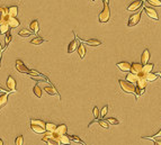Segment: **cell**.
Segmentation results:
<instances>
[{
	"instance_id": "obj_27",
	"label": "cell",
	"mask_w": 161,
	"mask_h": 145,
	"mask_svg": "<svg viewBox=\"0 0 161 145\" xmlns=\"http://www.w3.org/2000/svg\"><path fill=\"white\" fill-rule=\"evenodd\" d=\"M45 129H46V132H49V133L55 132L56 131V125L53 124V123H47V124H45Z\"/></svg>"
},
{
	"instance_id": "obj_30",
	"label": "cell",
	"mask_w": 161,
	"mask_h": 145,
	"mask_svg": "<svg viewBox=\"0 0 161 145\" xmlns=\"http://www.w3.org/2000/svg\"><path fill=\"white\" fill-rule=\"evenodd\" d=\"M42 43H44V39L42 37H39V36H36L35 38H33L31 41V44L33 45H41Z\"/></svg>"
},
{
	"instance_id": "obj_13",
	"label": "cell",
	"mask_w": 161,
	"mask_h": 145,
	"mask_svg": "<svg viewBox=\"0 0 161 145\" xmlns=\"http://www.w3.org/2000/svg\"><path fill=\"white\" fill-rule=\"evenodd\" d=\"M7 23H8V26H9V28H17L18 26L21 25V21L18 20L17 18L9 17V16H8Z\"/></svg>"
},
{
	"instance_id": "obj_34",
	"label": "cell",
	"mask_w": 161,
	"mask_h": 145,
	"mask_svg": "<svg viewBox=\"0 0 161 145\" xmlns=\"http://www.w3.org/2000/svg\"><path fill=\"white\" fill-rule=\"evenodd\" d=\"M148 4H150L151 6L154 7H161V0H147Z\"/></svg>"
},
{
	"instance_id": "obj_22",
	"label": "cell",
	"mask_w": 161,
	"mask_h": 145,
	"mask_svg": "<svg viewBox=\"0 0 161 145\" xmlns=\"http://www.w3.org/2000/svg\"><path fill=\"white\" fill-rule=\"evenodd\" d=\"M59 143L60 144H64V145H70L71 141L69 138V135L66 134V135H61L59 138Z\"/></svg>"
},
{
	"instance_id": "obj_32",
	"label": "cell",
	"mask_w": 161,
	"mask_h": 145,
	"mask_svg": "<svg viewBox=\"0 0 161 145\" xmlns=\"http://www.w3.org/2000/svg\"><path fill=\"white\" fill-rule=\"evenodd\" d=\"M144 76H145L147 81H154V80H157L158 74H155V73H148Z\"/></svg>"
},
{
	"instance_id": "obj_33",
	"label": "cell",
	"mask_w": 161,
	"mask_h": 145,
	"mask_svg": "<svg viewBox=\"0 0 161 145\" xmlns=\"http://www.w3.org/2000/svg\"><path fill=\"white\" fill-rule=\"evenodd\" d=\"M69 138H70V141H73V142H76V143H79V144L86 145L84 143V141H81L80 138L78 137V136H76V135H70V136H69Z\"/></svg>"
},
{
	"instance_id": "obj_23",
	"label": "cell",
	"mask_w": 161,
	"mask_h": 145,
	"mask_svg": "<svg viewBox=\"0 0 161 145\" xmlns=\"http://www.w3.org/2000/svg\"><path fill=\"white\" fill-rule=\"evenodd\" d=\"M153 64L152 63H148V64H145V65L142 66V74H148V73H151V71L153 70Z\"/></svg>"
},
{
	"instance_id": "obj_49",
	"label": "cell",
	"mask_w": 161,
	"mask_h": 145,
	"mask_svg": "<svg viewBox=\"0 0 161 145\" xmlns=\"http://www.w3.org/2000/svg\"><path fill=\"white\" fill-rule=\"evenodd\" d=\"M160 136H161V135H160ZM158 137H159V136H158Z\"/></svg>"
},
{
	"instance_id": "obj_25",
	"label": "cell",
	"mask_w": 161,
	"mask_h": 145,
	"mask_svg": "<svg viewBox=\"0 0 161 145\" xmlns=\"http://www.w3.org/2000/svg\"><path fill=\"white\" fill-rule=\"evenodd\" d=\"M137 76H135V74H133V73H129V74L126 76L125 81H127V82L134 84V83L137 82Z\"/></svg>"
},
{
	"instance_id": "obj_38",
	"label": "cell",
	"mask_w": 161,
	"mask_h": 145,
	"mask_svg": "<svg viewBox=\"0 0 161 145\" xmlns=\"http://www.w3.org/2000/svg\"><path fill=\"white\" fill-rule=\"evenodd\" d=\"M106 121H107L108 124H110V125H117V124H119L118 119H116V118H114V117H109Z\"/></svg>"
},
{
	"instance_id": "obj_6",
	"label": "cell",
	"mask_w": 161,
	"mask_h": 145,
	"mask_svg": "<svg viewBox=\"0 0 161 145\" xmlns=\"http://www.w3.org/2000/svg\"><path fill=\"white\" fill-rule=\"evenodd\" d=\"M145 0H137V1H133L131 5H129L127 7V11H135V10H140V8L142 7V5Z\"/></svg>"
},
{
	"instance_id": "obj_31",
	"label": "cell",
	"mask_w": 161,
	"mask_h": 145,
	"mask_svg": "<svg viewBox=\"0 0 161 145\" xmlns=\"http://www.w3.org/2000/svg\"><path fill=\"white\" fill-rule=\"evenodd\" d=\"M107 113H108V106L106 105V106H104V107L99 110V118H104L107 115Z\"/></svg>"
},
{
	"instance_id": "obj_41",
	"label": "cell",
	"mask_w": 161,
	"mask_h": 145,
	"mask_svg": "<svg viewBox=\"0 0 161 145\" xmlns=\"http://www.w3.org/2000/svg\"><path fill=\"white\" fill-rule=\"evenodd\" d=\"M149 139H152L154 145H161V138H149Z\"/></svg>"
},
{
	"instance_id": "obj_12",
	"label": "cell",
	"mask_w": 161,
	"mask_h": 145,
	"mask_svg": "<svg viewBox=\"0 0 161 145\" xmlns=\"http://www.w3.org/2000/svg\"><path fill=\"white\" fill-rule=\"evenodd\" d=\"M10 92L11 91H8V92H2L0 95V110L6 106V104H7L8 101V96H9Z\"/></svg>"
},
{
	"instance_id": "obj_35",
	"label": "cell",
	"mask_w": 161,
	"mask_h": 145,
	"mask_svg": "<svg viewBox=\"0 0 161 145\" xmlns=\"http://www.w3.org/2000/svg\"><path fill=\"white\" fill-rule=\"evenodd\" d=\"M96 121H98V124L100 125L103 128H105V129H108V128H109L108 123H107L106 121H103V119H96Z\"/></svg>"
},
{
	"instance_id": "obj_40",
	"label": "cell",
	"mask_w": 161,
	"mask_h": 145,
	"mask_svg": "<svg viewBox=\"0 0 161 145\" xmlns=\"http://www.w3.org/2000/svg\"><path fill=\"white\" fill-rule=\"evenodd\" d=\"M92 113H94L95 119H98V118H99V108L98 107H94V109H92Z\"/></svg>"
},
{
	"instance_id": "obj_36",
	"label": "cell",
	"mask_w": 161,
	"mask_h": 145,
	"mask_svg": "<svg viewBox=\"0 0 161 145\" xmlns=\"http://www.w3.org/2000/svg\"><path fill=\"white\" fill-rule=\"evenodd\" d=\"M24 144V137L21 136V135H19V136H17V138L15 139V145H23Z\"/></svg>"
},
{
	"instance_id": "obj_16",
	"label": "cell",
	"mask_w": 161,
	"mask_h": 145,
	"mask_svg": "<svg viewBox=\"0 0 161 145\" xmlns=\"http://www.w3.org/2000/svg\"><path fill=\"white\" fill-rule=\"evenodd\" d=\"M29 31L32 32V33H34V34H37L39 31V20H33L29 24Z\"/></svg>"
},
{
	"instance_id": "obj_1",
	"label": "cell",
	"mask_w": 161,
	"mask_h": 145,
	"mask_svg": "<svg viewBox=\"0 0 161 145\" xmlns=\"http://www.w3.org/2000/svg\"><path fill=\"white\" fill-rule=\"evenodd\" d=\"M145 89H147V79L144 74H139L137 76V87H135V98L137 100V97L142 96L144 92H145Z\"/></svg>"
},
{
	"instance_id": "obj_15",
	"label": "cell",
	"mask_w": 161,
	"mask_h": 145,
	"mask_svg": "<svg viewBox=\"0 0 161 145\" xmlns=\"http://www.w3.org/2000/svg\"><path fill=\"white\" fill-rule=\"evenodd\" d=\"M44 91H45L47 95H51V96H59V98L61 99V97H60L58 90H56L53 86H46L45 88H44Z\"/></svg>"
},
{
	"instance_id": "obj_24",
	"label": "cell",
	"mask_w": 161,
	"mask_h": 145,
	"mask_svg": "<svg viewBox=\"0 0 161 145\" xmlns=\"http://www.w3.org/2000/svg\"><path fill=\"white\" fill-rule=\"evenodd\" d=\"M77 50H78V53H79L80 59H84V56H86V46H84V44H79Z\"/></svg>"
},
{
	"instance_id": "obj_47",
	"label": "cell",
	"mask_w": 161,
	"mask_h": 145,
	"mask_svg": "<svg viewBox=\"0 0 161 145\" xmlns=\"http://www.w3.org/2000/svg\"><path fill=\"white\" fill-rule=\"evenodd\" d=\"M91 1H96V0H91Z\"/></svg>"
},
{
	"instance_id": "obj_10",
	"label": "cell",
	"mask_w": 161,
	"mask_h": 145,
	"mask_svg": "<svg viewBox=\"0 0 161 145\" xmlns=\"http://www.w3.org/2000/svg\"><path fill=\"white\" fill-rule=\"evenodd\" d=\"M116 65H117V68H118L121 71H123V72H130V70H131V63L123 61V62H118L117 64H116Z\"/></svg>"
},
{
	"instance_id": "obj_2",
	"label": "cell",
	"mask_w": 161,
	"mask_h": 145,
	"mask_svg": "<svg viewBox=\"0 0 161 145\" xmlns=\"http://www.w3.org/2000/svg\"><path fill=\"white\" fill-rule=\"evenodd\" d=\"M109 18H110V8H109L108 5H104V8H103V10L100 11V14L98 16V20L99 23L105 24L109 20Z\"/></svg>"
},
{
	"instance_id": "obj_43",
	"label": "cell",
	"mask_w": 161,
	"mask_h": 145,
	"mask_svg": "<svg viewBox=\"0 0 161 145\" xmlns=\"http://www.w3.org/2000/svg\"><path fill=\"white\" fill-rule=\"evenodd\" d=\"M108 1H109V0H103V2H104V5H108Z\"/></svg>"
},
{
	"instance_id": "obj_20",
	"label": "cell",
	"mask_w": 161,
	"mask_h": 145,
	"mask_svg": "<svg viewBox=\"0 0 161 145\" xmlns=\"http://www.w3.org/2000/svg\"><path fill=\"white\" fill-rule=\"evenodd\" d=\"M82 41V39H81ZM82 44H87L89 46H99V45H102V42L99 41V39H88V41H82Z\"/></svg>"
},
{
	"instance_id": "obj_11",
	"label": "cell",
	"mask_w": 161,
	"mask_h": 145,
	"mask_svg": "<svg viewBox=\"0 0 161 145\" xmlns=\"http://www.w3.org/2000/svg\"><path fill=\"white\" fill-rule=\"evenodd\" d=\"M149 60H150V51L148 48H145L143 51V53H142V55H141V64L142 65L148 64Z\"/></svg>"
},
{
	"instance_id": "obj_17",
	"label": "cell",
	"mask_w": 161,
	"mask_h": 145,
	"mask_svg": "<svg viewBox=\"0 0 161 145\" xmlns=\"http://www.w3.org/2000/svg\"><path fill=\"white\" fill-rule=\"evenodd\" d=\"M55 132L59 136H61V135H66L67 134V132H68L67 125L61 124V125H59V126H56V131Z\"/></svg>"
},
{
	"instance_id": "obj_21",
	"label": "cell",
	"mask_w": 161,
	"mask_h": 145,
	"mask_svg": "<svg viewBox=\"0 0 161 145\" xmlns=\"http://www.w3.org/2000/svg\"><path fill=\"white\" fill-rule=\"evenodd\" d=\"M31 129L35 134H44L46 132L45 127H41V126H36V125H31Z\"/></svg>"
},
{
	"instance_id": "obj_44",
	"label": "cell",
	"mask_w": 161,
	"mask_h": 145,
	"mask_svg": "<svg viewBox=\"0 0 161 145\" xmlns=\"http://www.w3.org/2000/svg\"><path fill=\"white\" fill-rule=\"evenodd\" d=\"M0 91H1V93H2V92H5L6 90H4V89H2V88H1V87H0Z\"/></svg>"
},
{
	"instance_id": "obj_39",
	"label": "cell",
	"mask_w": 161,
	"mask_h": 145,
	"mask_svg": "<svg viewBox=\"0 0 161 145\" xmlns=\"http://www.w3.org/2000/svg\"><path fill=\"white\" fill-rule=\"evenodd\" d=\"M0 14H1V16H7L8 8L4 7V6H0Z\"/></svg>"
},
{
	"instance_id": "obj_46",
	"label": "cell",
	"mask_w": 161,
	"mask_h": 145,
	"mask_svg": "<svg viewBox=\"0 0 161 145\" xmlns=\"http://www.w3.org/2000/svg\"><path fill=\"white\" fill-rule=\"evenodd\" d=\"M158 76H159L161 78V72H159V74H158Z\"/></svg>"
},
{
	"instance_id": "obj_3",
	"label": "cell",
	"mask_w": 161,
	"mask_h": 145,
	"mask_svg": "<svg viewBox=\"0 0 161 145\" xmlns=\"http://www.w3.org/2000/svg\"><path fill=\"white\" fill-rule=\"evenodd\" d=\"M119 86L122 88V90L126 93H134L135 95V86L132 84V83L127 82L125 80H118Z\"/></svg>"
},
{
	"instance_id": "obj_14",
	"label": "cell",
	"mask_w": 161,
	"mask_h": 145,
	"mask_svg": "<svg viewBox=\"0 0 161 145\" xmlns=\"http://www.w3.org/2000/svg\"><path fill=\"white\" fill-rule=\"evenodd\" d=\"M11 39H13V36H11V33L10 32H8L7 34H6V37H5V47L1 50V52H0V63H1V55H2V52H4L5 50L8 47V45H9V43L11 42Z\"/></svg>"
},
{
	"instance_id": "obj_28",
	"label": "cell",
	"mask_w": 161,
	"mask_h": 145,
	"mask_svg": "<svg viewBox=\"0 0 161 145\" xmlns=\"http://www.w3.org/2000/svg\"><path fill=\"white\" fill-rule=\"evenodd\" d=\"M45 124L41 119H31V125H36V126H41V127H45Z\"/></svg>"
},
{
	"instance_id": "obj_26",
	"label": "cell",
	"mask_w": 161,
	"mask_h": 145,
	"mask_svg": "<svg viewBox=\"0 0 161 145\" xmlns=\"http://www.w3.org/2000/svg\"><path fill=\"white\" fill-rule=\"evenodd\" d=\"M33 34L29 29H26V28H23V29H21V32L18 33V35L21 36V37H29L31 35Z\"/></svg>"
},
{
	"instance_id": "obj_8",
	"label": "cell",
	"mask_w": 161,
	"mask_h": 145,
	"mask_svg": "<svg viewBox=\"0 0 161 145\" xmlns=\"http://www.w3.org/2000/svg\"><path fill=\"white\" fill-rule=\"evenodd\" d=\"M144 11L145 14L151 18V19H154V20H159V16H158V13L155 11V9L153 8H150V7H144Z\"/></svg>"
},
{
	"instance_id": "obj_37",
	"label": "cell",
	"mask_w": 161,
	"mask_h": 145,
	"mask_svg": "<svg viewBox=\"0 0 161 145\" xmlns=\"http://www.w3.org/2000/svg\"><path fill=\"white\" fill-rule=\"evenodd\" d=\"M42 141H43V142H45V143H46L47 145H60L59 142L53 141V139H45V138H42Z\"/></svg>"
},
{
	"instance_id": "obj_7",
	"label": "cell",
	"mask_w": 161,
	"mask_h": 145,
	"mask_svg": "<svg viewBox=\"0 0 161 145\" xmlns=\"http://www.w3.org/2000/svg\"><path fill=\"white\" fill-rule=\"evenodd\" d=\"M142 64L141 63H131V70L130 72L133 73V74H135V76H139V74H141L142 73Z\"/></svg>"
},
{
	"instance_id": "obj_4",
	"label": "cell",
	"mask_w": 161,
	"mask_h": 145,
	"mask_svg": "<svg viewBox=\"0 0 161 145\" xmlns=\"http://www.w3.org/2000/svg\"><path fill=\"white\" fill-rule=\"evenodd\" d=\"M141 14H142V11H137V14L132 15L127 21V27H133V26L139 24L141 19Z\"/></svg>"
},
{
	"instance_id": "obj_9",
	"label": "cell",
	"mask_w": 161,
	"mask_h": 145,
	"mask_svg": "<svg viewBox=\"0 0 161 145\" xmlns=\"http://www.w3.org/2000/svg\"><path fill=\"white\" fill-rule=\"evenodd\" d=\"M6 84H7V88L10 90L11 92H16V87H17V83H16V80H15L11 76H8Z\"/></svg>"
},
{
	"instance_id": "obj_5",
	"label": "cell",
	"mask_w": 161,
	"mask_h": 145,
	"mask_svg": "<svg viewBox=\"0 0 161 145\" xmlns=\"http://www.w3.org/2000/svg\"><path fill=\"white\" fill-rule=\"evenodd\" d=\"M15 64H16V69H17L18 72L29 74V69H28L27 66L25 65L24 62H23L21 60H16V62H15Z\"/></svg>"
},
{
	"instance_id": "obj_48",
	"label": "cell",
	"mask_w": 161,
	"mask_h": 145,
	"mask_svg": "<svg viewBox=\"0 0 161 145\" xmlns=\"http://www.w3.org/2000/svg\"><path fill=\"white\" fill-rule=\"evenodd\" d=\"M0 18H1V14H0Z\"/></svg>"
},
{
	"instance_id": "obj_19",
	"label": "cell",
	"mask_w": 161,
	"mask_h": 145,
	"mask_svg": "<svg viewBox=\"0 0 161 145\" xmlns=\"http://www.w3.org/2000/svg\"><path fill=\"white\" fill-rule=\"evenodd\" d=\"M17 15H18V7L17 6H11V7L8 8V16H9V17L17 18Z\"/></svg>"
},
{
	"instance_id": "obj_29",
	"label": "cell",
	"mask_w": 161,
	"mask_h": 145,
	"mask_svg": "<svg viewBox=\"0 0 161 145\" xmlns=\"http://www.w3.org/2000/svg\"><path fill=\"white\" fill-rule=\"evenodd\" d=\"M33 91H34V95H35L36 97H39V98H41V97H42V89L39 88V84H35V86H34V88H33Z\"/></svg>"
},
{
	"instance_id": "obj_18",
	"label": "cell",
	"mask_w": 161,
	"mask_h": 145,
	"mask_svg": "<svg viewBox=\"0 0 161 145\" xmlns=\"http://www.w3.org/2000/svg\"><path fill=\"white\" fill-rule=\"evenodd\" d=\"M78 41L77 39H73V41L70 42V44L68 45V53L69 54H71V53H73L78 48Z\"/></svg>"
},
{
	"instance_id": "obj_45",
	"label": "cell",
	"mask_w": 161,
	"mask_h": 145,
	"mask_svg": "<svg viewBox=\"0 0 161 145\" xmlns=\"http://www.w3.org/2000/svg\"><path fill=\"white\" fill-rule=\"evenodd\" d=\"M0 145H4V141L2 139H0Z\"/></svg>"
},
{
	"instance_id": "obj_42",
	"label": "cell",
	"mask_w": 161,
	"mask_h": 145,
	"mask_svg": "<svg viewBox=\"0 0 161 145\" xmlns=\"http://www.w3.org/2000/svg\"><path fill=\"white\" fill-rule=\"evenodd\" d=\"M160 135H161V128H160V131L158 132V133H157L155 135H154V136H155V137H158V136H160Z\"/></svg>"
}]
</instances>
